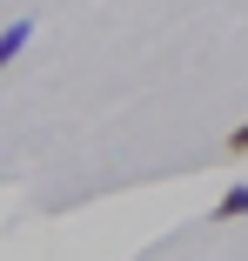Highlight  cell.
I'll return each mask as SVG.
<instances>
[{"label": "cell", "instance_id": "cell-1", "mask_svg": "<svg viewBox=\"0 0 248 261\" xmlns=\"http://www.w3.org/2000/svg\"><path fill=\"white\" fill-rule=\"evenodd\" d=\"M34 40V20H14V27H0V67L7 61H20V47Z\"/></svg>", "mask_w": 248, "mask_h": 261}, {"label": "cell", "instance_id": "cell-2", "mask_svg": "<svg viewBox=\"0 0 248 261\" xmlns=\"http://www.w3.org/2000/svg\"><path fill=\"white\" fill-rule=\"evenodd\" d=\"M215 221H248V188H228L215 201Z\"/></svg>", "mask_w": 248, "mask_h": 261}, {"label": "cell", "instance_id": "cell-3", "mask_svg": "<svg viewBox=\"0 0 248 261\" xmlns=\"http://www.w3.org/2000/svg\"><path fill=\"white\" fill-rule=\"evenodd\" d=\"M228 154H235V161H248V121H241V127L228 134Z\"/></svg>", "mask_w": 248, "mask_h": 261}]
</instances>
